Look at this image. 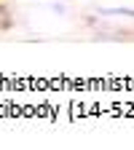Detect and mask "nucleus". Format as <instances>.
I'll return each mask as SVG.
<instances>
[{"label": "nucleus", "instance_id": "f257e3e1", "mask_svg": "<svg viewBox=\"0 0 134 150\" xmlns=\"http://www.w3.org/2000/svg\"><path fill=\"white\" fill-rule=\"evenodd\" d=\"M3 27H8V19H6V6L0 3V30Z\"/></svg>", "mask_w": 134, "mask_h": 150}]
</instances>
